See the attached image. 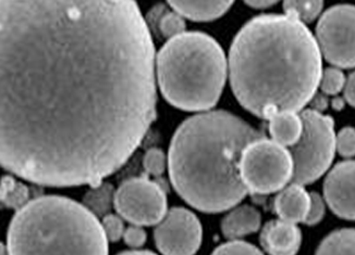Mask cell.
Returning a JSON list of instances; mask_svg holds the SVG:
<instances>
[{
	"instance_id": "1",
	"label": "cell",
	"mask_w": 355,
	"mask_h": 255,
	"mask_svg": "<svg viewBox=\"0 0 355 255\" xmlns=\"http://www.w3.org/2000/svg\"><path fill=\"white\" fill-rule=\"evenodd\" d=\"M155 64L135 0H0V165L98 184L155 120Z\"/></svg>"
},
{
	"instance_id": "2",
	"label": "cell",
	"mask_w": 355,
	"mask_h": 255,
	"mask_svg": "<svg viewBox=\"0 0 355 255\" xmlns=\"http://www.w3.org/2000/svg\"><path fill=\"white\" fill-rule=\"evenodd\" d=\"M228 64L239 104L265 120L301 111L316 95L322 73L316 38L287 15H261L246 23L232 41Z\"/></svg>"
},
{
	"instance_id": "3",
	"label": "cell",
	"mask_w": 355,
	"mask_h": 255,
	"mask_svg": "<svg viewBox=\"0 0 355 255\" xmlns=\"http://www.w3.org/2000/svg\"><path fill=\"white\" fill-rule=\"evenodd\" d=\"M264 135L227 111L196 114L178 127L168 153L171 184L191 207L219 213L248 195L240 162L248 144Z\"/></svg>"
},
{
	"instance_id": "4",
	"label": "cell",
	"mask_w": 355,
	"mask_h": 255,
	"mask_svg": "<svg viewBox=\"0 0 355 255\" xmlns=\"http://www.w3.org/2000/svg\"><path fill=\"white\" fill-rule=\"evenodd\" d=\"M9 255H108V239L85 205L58 196L32 200L13 216Z\"/></svg>"
},
{
	"instance_id": "5",
	"label": "cell",
	"mask_w": 355,
	"mask_h": 255,
	"mask_svg": "<svg viewBox=\"0 0 355 255\" xmlns=\"http://www.w3.org/2000/svg\"><path fill=\"white\" fill-rule=\"evenodd\" d=\"M156 76L164 98L184 111H206L218 102L227 79L223 48L211 36L184 32L156 55Z\"/></svg>"
},
{
	"instance_id": "6",
	"label": "cell",
	"mask_w": 355,
	"mask_h": 255,
	"mask_svg": "<svg viewBox=\"0 0 355 255\" xmlns=\"http://www.w3.org/2000/svg\"><path fill=\"white\" fill-rule=\"evenodd\" d=\"M300 117L303 123L302 134L289 149L293 160L291 182L304 186L320 180L333 163L335 122L329 115L313 109L304 110Z\"/></svg>"
},
{
	"instance_id": "7",
	"label": "cell",
	"mask_w": 355,
	"mask_h": 255,
	"mask_svg": "<svg viewBox=\"0 0 355 255\" xmlns=\"http://www.w3.org/2000/svg\"><path fill=\"white\" fill-rule=\"evenodd\" d=\"M240 172L249 192L269 195L291 182L293 160L286 147L263 137L246 146Z\"/></svg>"
},
{
	"instance_id": "8",
	"label": "cell",
	"mask_w": 355,
	"mask_h": 255,
	"mask_svg": "<svg viewBox=\"0 0 355 255\" xmlns=\"http://www.w3.org/2000/svg\"><path fill=\"white\" fill-rule=\"evenodd\" d=\"M114 210L133 225L159 224L167 214V197L163 187L148 177H132L114 191Z\"/></svg>"
},
{
	"instance_id": "9",
	"label": "cell",
	"mask_w": 355,
	"mask_h": 255,
	"mask_svg": "<svg viewBox=\"0 0 355 255\" xmlns=\"http://www.w3.org/2000/svg\"><path fill=\"white\" fill-rule=\"evenodd\" d=\"M316 41L322 56L338 68H355V7L337 5L320 17Z\"/></svg>"
},
{
	"instance_id": "10",
	"label": "cell",
	"mask_w": 355,
	"mask_h": 255,
	"mask_svg": "<svg viewBox=\"0 0 355 255\" xmlns=\"http://www.w3.org/2000/svg\"><path fill=\"white\" fill-rule=\"evenodd\" d=\"M156 247L164 255H194L203 229L198 216L184 207H173L155 229Z\"/></svg>"
},
{
	"instance_id": "11",
	"label": "cell",
	"mask_w": 355,
	"mask_h": 255,
	"mask_svg": "<svg viewBox=\"0 0 355 255\" xmlns=\"http://www.w3.org/2000/svg\"><path fill=\"white\" fill-rule=\"evenodd\" d=\"M324 200L334 214L355 220V160L340 162L328 173Z\"/></svg>"
},
{
	"instance_id": "12",
	"label": "cell",
	"mask_w": 355,
	"mask_h": 255,
	"mask_svg": "<svg viewBox=\"0 0 355 255\" xmlns=\"http://www.w3.org/2000/svg\"><path fill=\"white\" fill-rule=\"evenodd\" d=\"M259 241L269 255H297L302 243V233L295 223L279 218L266 223Z\"/></svg>"
},
{
	"instance_id": "13",
	"label": "cell",
	"mask_w": 355,
	"mask_h": 255,
	"mask_svg": "<svg viewBox=\"0 0 355 255\" xmlns=\"http://www.w3.org/2000/svg\"><path fill=\"white\" fill-rule=\"evenodd\" d=\"M311 195L302 185L291 182L280 190L275 199V212L280 220L287 222L304 223L310 211Z\"/></svg>"
},
{
	"instance_id": "14",
	"label": "cell",
	"mask_w": 355,
	"mask_h": 255,
	"mask_svg": "<svg viewBox=\"0 0 355 255\" xmlns=\"http://www.w3.org/2000/svg\"><path fill=\"white\" fill-rule=\"evenodd\" d=\"M173 10L183 18L196 22H208L223 17L234 0H167Z\"/></svg>"
},
{
	"instance_id": "15",
	"label": "cell",
	"mask_w": 355,
	"mask_h": 255,
	"mask_svg": "<svg viewBox=\"0 0 355 255\" xmlns=\"http://www.w3.org/2000/svg\"><path fill=\"white\" fill-rule=\"evenodd\" d=\"M261 213L251 205H241L223 218L221 230L225 237L234 240L257 233L261 227Z\"/></svg>"
},
{
	"instance_id": "16",
	"label": "cell",
	"mask_w": 355,
	"mask_h": 255,
	"mask_svg": "<svg viewBox=\"0 0 355 255\" xmlns=\"http://www.w3.org/2000/svg\"><path fill=\"white\" fill-rule=\"evenodd\" d=\"M269 121V133L272 140L284 147L297 144L303 131L302 119L297 112H280Z\"/></svg>"
},
{
	"instance_id": "17",
	"label": "cell",
	"mask_w": 355,
	"mask_h": 255,
	"mask_svg": "<svg viewBox=\"0 0 355 255\" xmlns=\"http://www.w3.org/2000/svg\"><path fill=\"white\" fill-rule=\"evenodd\" d=\"M315 255H355V228L330 233L318 245Z\"/></svg>"
},
{
	"instance_id": "18",
	"label": "cell",
	"mask_w": 355,
	"mask_h": 255,
	"mask_svg": "<svg viewBox=\"0 0 355 255\" xmlns=\"http://www.w3.org/2000/svg\"><path fill=\"white\" fill-rule=\"evenodd\" d=\"M114 186L108 182L97 184L84 197V205L96 216L110 214L114 199Z\"/></svg>"
},
{
	"instance_id": "19",
	"label": "cell",
	"mask_w": 355,
	"mask_h": 255,
	"mask_svg": "<svg viewBox=\"0 0 355 255\" xmlns=\"http://www.w3.org/2000/svg\"><path fill=\"white\" fill-rule=\"evenodd\" d=\"M324 0H284L286 15L302 23H311L322 10Z\"/></svg>"
},
{
	"instance_id": "20",
	"label": "cell",
	"mask_w": 355,
	"mask_h": 255,
	"mask_svg": "<svg viewBox=\"0 0 355 255\" xmlns=\"http://www.w3.org/2000/svg\"><path fill=\"white\" fill-rule=\"evenodd\" d=\"M154 13L157 15L158 18L156 20V26L164 37L171 39V38L184 33L185 22L182 15L175 11L167 10L164 6L156 8Z\"/></svg>"
},
{
	"instance_id": "21",
	"label": "cell",
	"mask_w": 355,
	"mask_h": 255,
	"mask_svg": "<svg viewBox=\"0 0 355 255\" xmlns=\"http://www.w3.org/2000/svg\"><path fill=\"white\" fill-rule=\"evenodd\" d=\"M345 76L338 68H328L322 71L320 87L322 93L328 96L339 94L345 85Z\"/></svg>"
},
{
	"instance_id": "22",
	"label": "cell",
	"mask_w": 355,
	"mask_h": 255,
	"mask_svg": "<svg viewBox=\"0 0 355 255\" xmlns=\"http://www.w3.org/2000/svg\"><path fill=\"white\" fill-rule=\"evenodd\" d=\"M211 255H264L259 249L245 241L234 240L223 243Z\"/></svg>"
},
{
	"instance_id": "23",
	"label": "cell",
	"mask_w": 355,
	"mask_h": 255,
	"mask_svg": "<svg viewBox=\"0 0 355 255\" xmlns=\"http://www.w3.org/2000/svg\"><path fill=\"white\" fill-rule=\"evenodd\" d=\"M143 167L145 171L153 176L163 174L166 169V157L163 150L158 148L148 149L143 159Z\"/></svg>"
},
{
	"instance_id": "24",
	"label": "cell",
	"mask_w": 355,
	"mask_h": 255,
	"mask_svg": "<svg viewBox=\"0 0 355 255\" xmlns=\"http://www.w3.org/2000/svg\"><path fill=\"white\" fill-rule=\"evenodd\" d=\"M336 150L341 157L352 158L355 155V129L343 127L336 136Z\"/></svg>"
},
{
	"instance_id": "25",
	"label": "cell",
	"mask_w": 355,
	"mask_h": 255,
	"mask_svg": "<svg viewBox=\"0 0 355 255\" xmlns=\"http://www.w3.org/2000/svg\"><path fill=\"white\" fill-rule=\"evenodd\" d=\"M122 220L123 218H120L119 215L112 214V213L105 215L102 226L108 240L116 243V241L120 240V238L123 237L125 229Z\"/></svg>"
},
{
	"instance_id": "26",
	"label": "cell",
	"mask_w": 355,
	"mask_h": 255,
	"mask_svg": "<svg viewBox=\"0 0 355 255\" xmlns=\"http://www.w3.org/2000/svg\"><path fill=\"white\" fill-rule=\"evenodd\" d=\"M310 211L305 218L306 225H316L325 216V200L318 192H311Z\"/></svg>"
},
{
	"instance_id": "27",
	"label": "cell",
	"mask_w": 355,
	"mask_h": 255,
	"mask_svg": "<svg viewBox=\"0 0 355 255\" xmlns=\"http://www.w3.org/2000/svg\"><path fill=\"white\" fill-rule=\"evenodd\" d=\"M123 240L131 248H140L146 243V232L141 226H130L125 230Z\"/></svg>"
},
{
	"instance_id": "28",
	"label": "cell",
	"mask_w": 355,
	"mask_h": 255,
	"mask_svg": "<svg viewBox=\"0 0 355 255\" xmlns=\"http://www.w3.org/2000/svg\"><path fill=\"white\" fill-rule=\"evenodd\" d=\"M345 102L351 106L355 108V71L349 75L348 79L345 81Z\"/></svg>"
},
{
	"instance_id": "29",
	"label": "cell",
	"mask_w": 355,
	"mask_h": 255,
	"mask_svg": "<svg viewBox=\"0 0 355 255\" xmlns=\"http://www.w3.org/2000/svg\"><path fill=\"white\" fill-rule=\"evenodd\" d=\"M243 1L250 7L257 8V9H264V8L274 6L279 0H243Z\"/></svg>"
},
{
	"instance_id": "30",
	"label": "cell",
	"mask_w": 355,
	"mask_h": 255,
	"mask_svg": "<svg viewBox=\"0 0 355 255\" xmlns=\"http://www.w3.org/2000/svg\"><path fill=\"white\" fill-rule=\"evenodd\" d=\"M312 106L316 111L322 112L328 106L327 97L322 96V95H315L312 99Z\"/></svg>"
},
{
	"instance_id": "31",
	"label": "cell",
	"mask_w": 355,
	"mask_h": 255,
	"mask_svg": "<svg viewBox=\"0 0 355 255\" xmlns=\"http://www.w3.org/2000/svg\"><path fill=\"white\" fill-rule=\"evenodd\" d=\"M331 106H333L336 111H341L343 109V106H345V102H343V98H338L337 97V98L333 99Z\"/></svg>"
},
{
	"instance_id": "32",
	"label": "cell",
	"mask_w": 355,
	"mask_h": 255,
	"mask_svg": "<svg viewBox=\"0 0 355 255\" xmlns=\"http://www.w3.org/2000/svg\"><path fill=\"white\" fill-rule=\"evenodd\" d=\"M118 255H157L150 251H125Z\"/></svg>"
},
{
	"instance_id": "33",
	"label": "cell",
	"mask_w": 355,
	"mask_h": 255,
	"mask_svg": "<svg viewBox=\"0 0 355 255\" xmlns=\"http://www.w3.org/2000/svg\"><path fill=\"white\" fill-rule=\"evenodd\" d=\"M0 255H8L7 249L1 243H0Z\"/></svg>"
}]
</instances>
